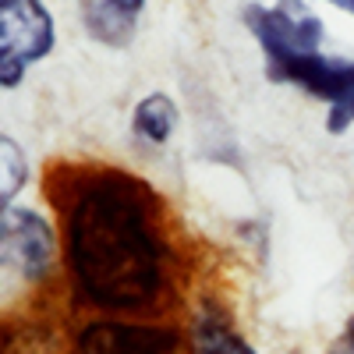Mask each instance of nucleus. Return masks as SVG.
<instances>
[{
	"label": "nucleus",
	"mask_w": 354,
	"mask_h": 354,
	"mask_svg": "<svg viewBox=\"0 0 354 354\" xmlns=\"http://www.w3.org/2000/svg\"><path fill=\"white\" fill-rule=\"evenodd\" d=\"M57 255L53 227L43 213L11 205L0 213V270L21 280H43Z\"/></svg>",
	"instance_id": "4"
},
{
	"label": "nucleus",
	"mask_w": 354,
	"mask_h": 354,
	"mask_svg": "<svg viewBox=\"0 0 354 354\" xmlns=\"http://www.w3.org/2000/svg\"><path fill=\"white\" fill-rule=\"evenodd\" d=\"M57 25L43 0H0V88L21 85L25 71L50 57Z\"/></svg>",
	"instance_id": "3"
},
{
	"label": "nucleus",
	"mask_w": 354,
	"mask_h": 354,
	"mask_svg": "<svg viewBox=\"0 0 354 354\" xmlns=\"http://www.w3.org/2000/svg\"><path fill=\"white\" fill-rule=\"evenodd\" d=\"M241 21L262 50L266 78L322 100L330 106V135H344L354 124V61L322 53L319 15L301 0H277L245 4Z\"/></svg>",
	"instance_id": "2"
},
{
	"label": "nucleus",
	"mask_w": 354,
	"mask_h": 354,
	"mask_svg": "<svg viewBox=\"0 0 354 354\" xmlns=\"http://www.w3.org/2000/svg\"><path fill=\"white\" fill-rule=\"evenodd\" d=\"M78 354H188L181 333L156 322L96 319L75 337Z\"/></svg>",
	"instance_id": "5"
},
{
	"label": "nucleus",
	"mask_w": 354,
	"mask_h": 354,
	"mask_svg": "<svg viewBox=\"0 0 354 354\" xmlns=\"http://www.w3.org/2000/svg\"><path fill=\"white\" fill-rule=\"evenodd\" d=\"M333 8H340V11H347V15H354V0H330Z\"/></svg>",
	"instance_id": "11"
},
{
	"label": "nucleus",
	"mask_w": 354,
	"mask_h": 354,
	"mask_svg": "<svg viewBox=\"0 0 354 354\" xmlns=\"http://www.w3.org/2000/svg\"><path fill=\"white\" fill-rule=\"evenodd\" d=\"M145 0H82V21L88 36L106 46H128L135 39Z\"/></svg>",
	"instance_id": "7"
},
{
	"label": "nucleus",
	"mask_w": 354,
	"mask_h": 354,
	"mask_svg": "<svg viewBox=\"0 0 354 354\" xmlns=\"http://www.w3.org/2000/svg\"><path fill=\"white\" fill-rule=\"evenodd\" d=\"M177 128V103L167 93H149L135 103L131 113V135L145 145H167Z\"/></svg>",
	"instance_id": "8"
},
{
	"label": "nucleus",
	"mask_w": 354,
	"mask_h": 354,
	"mask_svg": "<svg viewBox=\"0 0 354 354\" xmlns=\"http://www.w3.org/2000/svg\"><path fill=\"white\" fill-rule=\"evenodd\" d=\"M25 185H28V156L11 135L0 131V213L11 209Z\"/></svg>",
	"instance_id": "9"
},
{
	"label": "nucleus",
	"mask_w": 354,
	"mask_h": 354,
	"mask_svg": "<svg viewBox=\"0 0 354 354\" xmlns=\"http://www.w3.org/2000/svg\"><path fill=\"white\" fill-rule=\"evenodd\" d=\"M185 344H188V354H259L216 301H202L192 312Z\"/></svg>",
	"instance_id": "6"
},
{
	"label": "nucleus",
	"mask_w": 354,
	"mask_h": 354,
	"mask_svg": "<svg viewBox=\"0 0 354 354\" xmlns=\"http://www.w3.org/2000/svg\"><path fill=\"white\" fill-rule=\"evenodd\" d=\"M333 354H354V315L347 319L344 333L337 337V347H333Z\"/></svg>",
	"instance_id": "10"
},
{
	"label": "nucleus",
	"mask_w": 354,
	"mask_h": 354,
	"mask_svg": "<svg viewBox=\"0 0 354 354\" xmlns=\"http://www.w3.org/2000/svg\"><path fill=\"white\" fill-rule=\"evenodd\" d=\"M64 213V252L78 294L106 312H145L170 283L160 195L138 177L96 167L75 174Z\"/></svg>",
	"instance_id": "1"
}]
</instances>
